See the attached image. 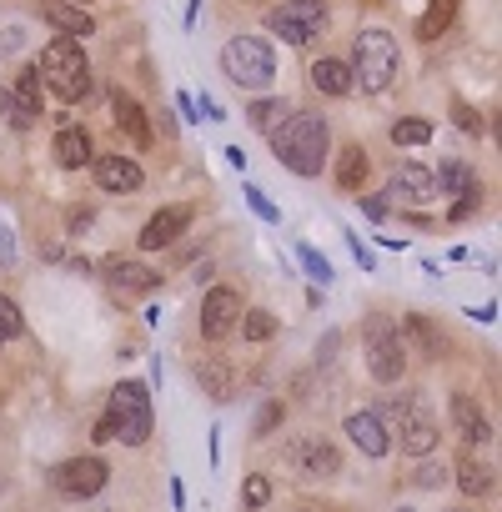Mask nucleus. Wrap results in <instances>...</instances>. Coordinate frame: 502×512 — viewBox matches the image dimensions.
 Masks as SVG:
<instances>
[{"mask_svg": "<svg viewBox=\"0 0 502 512\" xmlns=\"http://www.w3.org/2000/svg\"><path fill=\"white\" fill-rule=\"evenodd\" d=\"M362 216H367V221H387V216H392L387 191H382V196H362Z\"/></svg>", "mask_w": 502, "mask_h": 512, "instance_id": "36", "label": "nucleus"}, {"mask_svg": "<svg viewBox=\"0 0 502 512\" xmlns=\"http://www.w3.org/2000/svg\"><path fill=\"white\" fill-rule=\"evenodd\" d=\"M91 171H96V186L101 191H116V196H126V191L141 186V166L131 156H101V161H91Z\"/></svg>", "mask_w": 502, "mask_h": 512, "instance_id": "19", "label": "nucleus"}, {"mask_svg": "<svg viewBox=\"0 0 502 512\" xmlns=\"http://www.w3.org/2000/svg\"><path fill=\"white\" fill-rule=\"evenodd\" d=\"M287 111H292L287 101H272V96H262V101H251V111H246V116H251V126H257V131H272V126H277Z\"/></svg>", "mask_w": 502, "mask_h": 512, "instance_id": "28", "label": "nucleus"}, {"mask_svg": "<svg viewBox=\"0 0 502 512\" xmlns=\"http://www.w3.org/2000/svg\"><path fill=\"white\" fill-rule=\"evenodd\" d=\"M0 106H6V116H11L16 131H31L41 121V76L31 66H21V76L6 86V96H0Z\"/></svg>", "mask_w": 502, "mask_h": 512, "instance_id": "9", "label": "nucleus"}, {"mask_svg": "<svg viewBox=\"0 0 502 512\" xmlns=\"http://www.w3.org/2000/svg\"><path fill=\"white\" fill-rule=\"evenodd\" d=\"M297 262L307 267V277H312V282H322V287L332 282V267H327V256H322V251H317L312 241H297Z\"/></svg>", "mask_w": 502, "mask_h": 512, "instance_id": "30", "label": "nucleus"}, {"mask_svg": "<svg viewBox=\"0 0 502 512\" xmlns=\"http://www.w3.org/2000/svg\"><path fill=\"white\" fill-rule=\"evenodd\" d=\"M246 201H251V211H257L262 221H282V211L272 206V196H267L262 186H246Z\"/></svg>", "mask_w": 502, "mask_h": 512, "instance_id": "33", "label": "nucleus"}, {"mask_svg": "<svg viewBox=\"0 0 502 512\" xmlns=\"http://www.w3.org/2000/svg\"><path fill=\"white\" fill-rule=\"evenodd\" d=\"M312 86H317L322 96H352V91H357L352 66H347V61H337V56H322V61L312 66Z\"/></svg>", "mask_w": 502, "mask_h": 512, "instance_id": "20", "label": "nucleus"}, {"mask_svg": "<svg viewBox=\"0 0 502 512\" xmlns=\"http://www.w3.org/2000/svg\"><path fill=\"white\" fill-rule=\"evenodd\" d=\"M492 482H497V477H492V467H487L477 452H467V457L457 462V487H462L467 497H487Z\"/></svg>", "mask_w": 502, "mask_h": 512, "instance_id": "24", "label": "nucleus"}, {"mask_svg": "<svg viewBox=\"0 0 502 512\" xmlns=\"http://www.w3.org/2000/svg\"><path fill=\"white\" fill-rule=\"evenodd\" d=\"M236 327H241V337H246V342H272V337H277V317H272V312H262V307H257V312H246Z\"/></svg>", "mask_w": 502, "mask_h": 512, "instance_id": "27", "label": "nucleus"}, {"mask_svg": "<svg viewBox=\"0 0 502 512\" xmlns=\"http://www.w3.org/2000/svg\"><path fill=\"white\" fill-rule=\"evenodd\" d=\"M46 21L56 26V36H76V41L96 31V21L76 6V0H51V6H46Z\"/></svg>", "mask_w": 502, "mask_h": 512, "instance_id": "21", "label": "nucleus"}, {"mask_svg": "<svg viewBox=\"0 0 502 512\" xmlns=\"http://www.w3.org/2000/svg\"><path fill=\"white\" fill-rule=\"evenodd\" d=\"M397 512H412V507H397Z\"/></svg>", "mask_w": 502, "mask_h": 512, "instance_id": "41", "label": "nucleus"}, {"mask_svg": "<svg viewBox=\"0 0 502 512\" xmlns=\"http://www.w3.org/2000/svg\"><path fill=\"white\" fill-rule=\"evenodd\" d=\"M347 66H352L357 91L382 96V91H392V81H397V41H392L387 31H362Z\"/></svg>", "mask_w": 502, "mask_h": 512, "instance_id": "4", "label": "nucleus"}, {"mask_svg": "<svg viewBox=\"0 0 502 512\" xmlns=\"http://www.w3.org/2000/svg\"><path fill=\"white\" fill-rule=\"evenodd\" d=\"M51 156H56L61 171H81V166H91L96 156H91V136H86V126H61L56 141H51Z\"/></svg>", "mask_w": 502, "mask_h": 512, "instance_id": "18", "label": "nucleus"}, {"mask_svg": "<svg viewBox=\"0 0 502 512\" xmlns=\"http://www.w3.org/2000/svg\"><path fill=\"white\" fill-rule=\"evenodd\" d=\"M221 71L246 86V91H257V86H272L277 81V51L262 41V36H231L226 51H221Z\"/></svg>", "mask_w": 502, "mask_h": 512, "instance_id": "5", "label": "nucleus"}, {"mask_svg": "<svg viewBox=\"0 0 502 512\" xmlns=\"http://www.w3.org/2000/svg\"><path fill=\"white\" fill-rule=\"evenodd\" d=\"M297 512H312V507H297Z\"/></svg>", "mask_w": 502, "mask_h": 512, "instance_id": "40", "label": "nucleus"}, {"mask_svg": "<svg viewBox=\"0 0 502 512\" xmlns=\"http://www.w3.org/2000/svg\"><path fill=\"white\" fill-rule=\"evenodd\" d=\"M106 482H111L106 457H71V462L56 467V487H61L66 497H96Z\"/></svg>", "mask_w": 502, "mask_h": 512, "instance_id": "12", "label": "nucleus"}, {"mask_svg": "<svg viewBox=\"0 0 502 512\" xmlns=\"http://www.w3.org/2000/svg\"><path fill=\"white\" fill-rule=\"evenodd\" d=\"M21 262V251H16V236H11V226L0 221V267H16Z\"/></svg>", "mask_w": 502, "mask_h": 512, "instance_id": "37", "label": "nucleus"}, {"mask_svg": "<svg viewBox=\"0 0 502 512\" xmlns=\"http://www.w3.org/2000/svg\"><path fill=\"white\" fill-rule=\"evenodd\" d=\"M236 322H241V297H236V287H211V292L201 297V337H206V342H221V337L236 332Z\"/></svg>", "mask_w": 502, "mask_h": 512, "instance_id": "11", "label": "nucleus"}, {"mask_svg": "<svg viewBox=\"0 0 502 512\" xmlns=\"http://www.w3.org/2000/svg\"><path fill=\"white\" fill-rule=\"evenodd\" d=\"M382 417L397 422V437H402L407 457H432L437 452V422L422 412V397H397V402L382 407Z\"/></svg>", "mask_w": 502, "mask_h": 512, "instance_id": "7", "label": "nucleus"}, {"mask_svg": "<svg viewBox=\"0 0 502 512\" xmlns=\"http://www.w3.org/2000/svg\"><path fill=\"white\" fill-rule=\"evenodd\" d=\"M36 76H41V86H46L56 101H66V106H76V101L91 96V61H86V51L76 46V36H56V41L41 51Z\"/></svg>", "mask_w": 502, "mask_h": 512, "instance_id": "2", "label": "nucleus"}, {"mask_svg": "<svg viewBox=\"0 0 502 512\" xmlns=\"http://www.w3.org/2000/svg\"><path fill=\"white\" fill-rule=\"evenodd\" d=\"M452 427H457V437H462V447L467 452H482L487 442H492V427H487V417H482V407L472 402V397H452Z\"/></svg>", "mask_w": 502, "mask_h": 512, "instance_id": "17", "label": "nucleus"}, {"mask_svg": "<svg viewBox=\"0 0 502 512\" xmlns=\"http://www.w3.org/2000/svg\"><path fill=\"white\" fill-rule=\"evenodd\" d=\"M21 327H26V322H21V307H16L11 297H0V347H11V342L21 337Z\"/></svg>", "mask_w": 502, "mask_h": 512, "instance_id": "31", "label": "nucleus"}, {"mask_svg": "<svg viewBox=\"0 0 502 512\" xmlns=\"http://www.w3.org/2000/svg\"><path fill=\"white\" fill-rule=\"evenodd\" d=\"M111 116H116V126L131 136V141H141V146H151V121H146V111L126 96V91H111Z\"/></svg>", "mask_w": 502, "mask_h": 512, "instance_id": "22", "label": "nucleus"}, {"mask_svg": "<svg viewBox=\"0 0 502 512\" xmlns=\"http://www.w3.org/2000/svg\"><path fill=\"white\" fill-rule=\"evenodd\" d=\"M186 226H191V211H186V206H161V211L141 226V251H166V246H176Z\"/></svg>", "mask_w": 502, "mask_h": 512, "instance_id": "15", "label": "nucleus"}, {"mask_svg": "<svg viewBox=\"0 0 502 512\" xmlns=\"http://www.w3.org/2000/svg\"><path fill=\"white\" fill-rule=\"evenodd\" d=\"M392 141H397V146H427V141H432V126H427L422 116H402V121L392 126Z\"/></svg>", "mask_w": 502, "mask_h": 512, "instance_id": "29", "label": "nucleus"}, {"mask_svg": "<svg viewBox=\"0 0 502 512\" xmlns=\"http://www.w3.org/2000/svg\"><path fill=\"white\" fill-rule=\"evenodd\" d=\"M241 502H246V507H267V502H272V482L251 472V477H246V487H241Z\"/></svg>", "mask_w": 502, "mask_h": 512, "instance_id": "32", "label": "nucleus"}, {"mask_svg": "<svg viewBox=\"0 0 502 512\" xmlns=\"http://www.w3.org/2000/svg\"><path fill=\"white\" fill-rule=\"evenodd\" d=\"M287 457L302 477H337L342 472V447H332L327 437H302V442H292Z\"/></svg>", "mask_w": 502, "mask_h": 512, "instance_id": "13", "label": "nucleus"}, {"mask_svg": "<svg viewBox=\"0 0 502 512\" xmlns=\"http://www.w3.org/2000/svg\"><path fill=\"white\" fill-rule=\"evenodd\" d=\"M437 196V171L432 166H422V161H397L392 166V191H387V201H432Z\"/></svg>", "mask_w": 502, "mask_h": 512, "instance_id": "14", "label": "nucleus"}, {"mask_svg": "<svg viewBox=\"0 0 502 512\" xmlns=\"http://www.w3.org/2000/svg\"><path fill=\"white\" fill-rule=\"evenodd\" d=\"M452 121H457V131H467V136H477V131H482V116H477L467 101H452Z\"/></svg>", "mask_w": 502, "mask_h": 512, "instance_id": "35", "label": "nucleus"}, {"mask_svg": "<svg viewBox=\"0 0 502 512\" xmlns=\"http://www.w3.org/2000/svg\"><path fill=\"white\" fill-rule=\"evenodd\" d=\"M367 171H372L367 166V151L362 146H342V156H337V186L342 191H357L367 181Z\"/></svg>", "mask_w": 502, "mask_h": 512, "instance_id": "25", "label": "nucleus"}, {"mask_svg": "<svg viewBox=\"0 0 502 512\" xmlns=\"http://www.w3.org/2000/svg\"><path fill=\"white\" fill-rule=\"evenodd\" d=\"M76 6H86V0H76Z\"/></svg>", "mask_w": 502, "mask_h": 512, "instance_id": "42", "label": "nucleus"}, {"mask_svg": "<svg viewBox=\"0 0 502 512\" xmlns=\"http://www.w3.org/2000/svg\"><path fill=\"white\" fill-rule=\"evenodd\" d=\"M272 151H277V161L292 171V176H322V166H327V121L317 116V111H287L272 131Z\"/></svg>", "mask_w": 502, "mask_h": 512, "instance_id": "1", "label": "nucleus"}, {"mask_svg": "<svg viewBox=\"0 0 502 512\" xmlns=\"http://www.w3.org/2000/svg\"><path fill=\"white\" fill-rule=\"evenodd\" d=\"M171 502H176V507H186V482H181V477L171 482Z\"/></svg>", "mask_w": 502, "mask_h": 512, "instance_id": "39", "label": "nucleus"}, {"mask_svg": "<svg viewBox=\"0 0 502 512\" xmlns=\"http://www.w3.org/2000/svg\"><path fill=\"white\" fill-rule=\"evenodd\" d=\"M452 512H462V507H452Z\"/></svg>", "mask_w": 502, "mask_h": 512, "instance_id": "43", "label": "nucleus"}, {"mask_svg": "<svg viewBox=\"0 0 502 512\" xmlns=\"http://www.w3.org/2000/svg\"><path fill=\"white\" fill-rule=\"evenodd\" d=\"M272 31L287 46H312L327 31V6H322V0H287V6L272 11Z\"/></svg>", "mask_w": 502, "mask_h": 512, "instance_id": "8", "label": "nucleus"}, {"mask_svg": "<svg viewBox=\"0 0 502 512\" xmlns=\"http://www.w3.org/2000/svg\"><path fill=\"white\" fill-rule=\"evenodd\" d=\"M106 422H111V432L126 442V447H141L146 437H151V427H156V412H151V387H141V382H116L111 387V397H106Z\"/></svg>", "mask_w": 502, "mask_h": 512, "instance_id": "3", "label": "nucleus"}, {"mask_svg": "<svg viewBox=\"0 0 502 512\" xmlns=\"http://www.w3.org/2000/svg\"><path fill=\"white\" fill-rule=\"evenodd\" d=\"M282 417H287V407H282V402H262V412H257V422H251V427H257V432H277V427H282Z\"/></svg>", "mask_w": 502, "mask_h": 512, "instance_id": "34", "label": "nucleus"}, {"mask_svg": "<svg viewBox=\"0 0 502 512\" xmlns=\"http://www.w3.org/2000/svg\"><path fill=\"white\" fill-rule=\"evenodd\" d=\"M432 171H437V191H452V196L477 191V181H472V166H467V161H437Z\"/></svg>", "mask_w": 502, "mask_h": 512, "instance_id": "26", "label": "nucleus"}, {"mask_svg": "<svg viewBox=\"0 0 502 512\" xmlns=\"http://www.w3.org/2000/svg\"><path fill=\"white\" fill-rule=\"evenodd\" d=\"M347 437L367 452V457H387L392 452V427L382 412H352L347 417Z\"/></svg>", "mask_w": 502, "mask_h": 512, "instance_id": "16", "label": "nucleus"}, {"mask_svg": "<svg viewBox=\"0 0 502 512\" xmlns=\"http://www.w3.org/2000/svg\"><path fill=\"white\" fill-rule=\"evenodd\" d=\"M362 357H367V372H372L382 387L402 382V372H407L402 337H397V327H392L387 317H372V322L362 327Z\"/></svg>", "mask_w": 502, "mask_h": 512, "instance_id": "6", "label": "nucleus"}, {"mask_svg": "<svg viewBox=\"0 0 502 512\" xmlns=\"http://www.w3.org/2000/svg\"><path fill=\"white\" fill-rule=\"evenodd\" d=\"M417 462H422V457H417ZM437 482H442V467H437V462H422V467L412 472V487H437Z\"/></svg>", "mask_w": 502, "mask_h": 512, "instance_id": "38", "label": "nucleus"}, {"mask_svg": "<svg viewBox=\"0 0 502 512\" xmlns=\"http://www.w3.org/2000/svg\"><path fill=\"white\" fill-rule=\"evenodd\" d=\"M101 282L126 292V297H151L161 287V272L146 267V262H131V256H106V262H101Z\"/></svg>", "mask_w": 502, "mask_h": 512, "instance_id": "10", "label": "nucleus"}, {"mask_svg": "<svg viewBox=\"0 0 502 512\" xmlns=\"http://www.w3.org/2000/svg\"><path fill=\"white\" fill-rule=\"evenodd\" d=\"M457 6H462V0H427V11L417 16V41L447 36V26L457 21Z\"/></svg>", "mask_w": 502, "mask_h": 512, "instance_id": "23", "label": "nucleus"}]
</instances>
